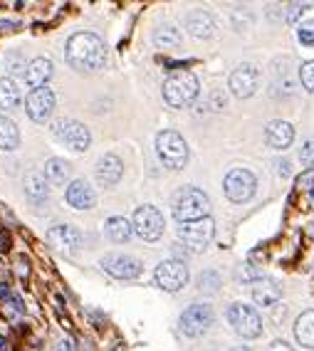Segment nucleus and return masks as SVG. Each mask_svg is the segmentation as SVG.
I'll return each instance as SVG.
<instances>
[{
	"instance_id": "2f4dec72",
	"label": "nucleus",
	"mask_w": 314,
	"mask_h": 351,
	"mask_svg": "<svg viewBox=\"0 0 314 351\" xmlns=\"http://www.w3.org/2000/svg\"><path fill=\"white\" fill-rule=\"evenodd\" d=\"M220 285V277L215 275V272H206V275H201V289L203 292H215Z\"/></svg>"
},
{
	"instance_id": "c85d7f7f",
	"label": "nucleus",
	"mask_w": 314,
	"mask_h": 351,
	"mask_svg": "<svg viewBox=\"0 0 314 351\" xmlns=\"http://www.w3.org/2000/svg\"><path fill=\"white\" fill-rule=\"evenodd\" d=\"M300 80H302V87L307 89V92H314V62H304V64H302Z\"/></svg>"
},
{
	"instance_id": "7ed1b4c3",
	"label": "nucleus",
	"mask_w": 314,
	"mask_h": 351,
	"mask_svg": "<svg viewBox=\"0 0 314 351\" xmlns=\"http://www.w3.org/2000/svg\"><path fill=\"white\" fill-rule=\"evenodd\" d=\"M198 97V77L193 72H176L164 84V99L171 107L183 109Z\"/></svg>"
},
{
	"instance_id": "6e6552de",
	"label": "nucleus",
	"mask_w": 314,
	"mask_h": 351,
	"mask_svg": "<svg viewBox=\"0 0 314 351\" xmlns=\"http://www.w3.org/2000/svg\"><path fill=\"white\" fill-rule=\"evenodd\" d=\"M226 195L232 203H245L252 198L255 189H258V178L250 173L247 169H232L226 176Z\"/></svg>"
},
{
	"instance_id": "f3484780",
	"label": "nucleus",
	"mask_w": 314,
	"mask_h": 351,
	"mask_svg": "<svg viewBox=\"0 0 314 351\" xmlns=\"http://www.w3.org/2000/svg\"><path fill=\"white\" fill-rule=\"evenodd\" d=\"M250 292H252V300L258 302L260 307H272V304H277V300L282 297L280 285H277L275 280H265V277H260V280L252 282Z\"/></svg>"
},
{
	"instance_id": "393cba45",
	"label": "nucleus",
	"mask_w": 314,
	"mask_h": 351,
	"mask_svg": "<svg viewBox=\"0 0 314 351\" xmlns=\"http://www.w3.org/2000/svg\"><path fill=\"white\" fill-rule=\"evenodd\" d=\"M132 232L134 226L126 218H121V215H114V218L107 220V235L114 243H126V240L132 238Z\"/></svg>"
},
{
	"instance_id": "aec40b11",
	"label": "nucleus",
	"mask_w": 314,
	"mask_h": 351,
	"mask_svg": "<svg viewBox=\"0 0 314 351\" xmlns=\"http://www.w3.org/2000/svg\"><path fill=\"white\" fill-rule=\"evenodd\" d=\"M121 173H124V166H121L119 156H114V154L101 156L99 163H97V178H99L104 186H114V183L121 178Z\"/></svg>"
},
{
	"instance_id": "dca6fc26",
	"label": "nucleus",
	"mask_w": 314,
	"mask_h": 351,
	"mask_svg": "<svg viewBox=\"0 0 314 351\" xmlns=\"http://www.w3.org/2000/svg\"><path fill=\"white\" fill-rule=\"evenodd\" d=\"M67 203L77 210H92L97 203V195L87 181H72L67 186Z\"/></svg>"
},
{
	"instance_id": "423d86ee",
	"label": "nucleus",
	"mask_w": 314,
	"mask_h": 351,
	"mask_svg": "<svg viewBox=\"0 0 314 351\" xmlns=\"http://www.w3.org/2000/svg\"><path fill=\"white\" fill-rule=\"evenodd\" d=\"M215 235V226L210 218L193 220V223H181L178 226V238L183 240V245L189 247L191 252H201Z\"/></svg>"
},
{
	"instance_id": "bb28decb",
	"label": "nucleus",
	"mask_w": 314,
	"mask_h": 351,
	"mask_svg": "<svg viewBox=\"0 0 314 351\" xmlns=\"http://www.w3.org/2000/svg\"><path fill=\"white\" fill-rule=\"evenodd\" d=\"M25 193L30 195L32 201H45L47 198V193H50V189H47V178H45V173H27L25 178Z\"/></svg>"
},
{
	"instance_id": "6ab92c4d",
	"label": "nucleus",
	"mask_w": 314,
	"mask_h": 351,
	"mask_svg": "<svg viewBox=\"0 0 314 351\" xmlns=\"http://www.w3.org/2000/svg\"><path fill=\"white\" fill-rule=\"evenodd\" d=\"M50 77H52V60H47V57H35V60L27 64V72H25L27 87L43 89Z\"/></svg>"
},
{
	"instance_id": "4be33fe9",
	"label": "nucleus",
	"mask_w": 314,
	"mask_h": 351,
	"mask_svg": "<svg viewBox=\"0 0 314 351\" xmlns=\"http://www.w3.org/2000/svg\"><path fill=\"white\" fill-rule=\"evenodd\" d=\"M295 337L302 346L314 349V309L302 312L295 322Z\"/></svg>"
},
{
	"instance_id": "473e14b6",
	"label": "nucleus",
	"mask_w": 314,
	"mask_h": 351,
	"mask_svg": "<svg viewBox=\"0 0 314 351\" xmlns=\"http://www.w3.org/2000/svg\"><path fill=\"white\" fill-rule=\"evenodd\" d=\"M302 13H304V5L295 3V5H289V8H287V15H285V18H287V23H295V20L300 18Z\"/></svg>"
},
{
	"instance_id": "412c9836",
	"label": "nucleus",
	"mask_w": 314,
	"mask_h": 351,
	"mask_svg": "<svg viewBox=\"0 0 314 351\" xmlns=\"http://www.w3.org/2000/svg\"><path fill=\"white\" fill-rule=\"evenodd\" d=\"M186 27H189V32L193 38L206 40L215 32V20L208 13H203V10H195V13H191L189 18H186Z\"/></svg>"
},
{
	"instance_id": "f03ea898",
	"label": "nucleus",
	"mask_w": 314,
	"mask_h": 351,
	"mask_svg": "<svg viewBox=\"0 0 314 351\" xmlns=\"http://www.w3.org/2000/svg\"><path fill=\"white\" fill-rule=\"evenodd\" d=\"M171 210L178 223H193V220L208 218L210 210V201L201 189H181L171 198Z\"/></svg>"
},
{
	"instance_id": "ddd939ff",
	"label": "nucleus",
	"mask_w": 314,
	"mask_h": 351,
	"mask_svg": "<svg viewBox=\"0 0 314 351\" xmlns=\"http://www.w3.org/2000/svg\"><path fill=\"white\" fill-rule=\"evenodd\" d=\"M25 109H27V114H30L32 121L45 124V121L52 117V112H55V95H52V89H47V87L32 89L30 97H27V101H25Z\"/></svg>"
},
{
	"instance_id": "72a5a7b5",
	"label": "nucleus",
	"mask_w": 314,
	"mask_h": 351,
	"mask_svg": "<svg viewBox=\"0 0 314 351\" xmlns=\"http://www.w3.org/2000/svg\"><path fill=\"white\" fill-rule=\"evenodd\" d=\"M270 351H295V349H292L287 341H275V344L270 346Z\"/></svg>"
},
{
	"instance_id": "a878e982",
	"label": "nucleus",
	"mask_w": 314,
	"mask_h": 351,
	"mask_svg": "<svg viewBox=\"0 0 314 351\" xmlns=\"http://www.w3.org/2000/svg\"><path fill=\"white\" fill-rule=\"evenodd\" d=\"M45 178L52 186H62L69 178V163L62 161V158H50V161L45 163Z\"/></svg>"
},
{
	"instance_id": "9b49d317",
	"label": "nucleus",
	"mask_w": 314,
	"mask_h": 351,
	"mask_svg": "<svg viewBox=\"0 0 314 351\" xmlns=\"http://www.w3.org/2000/svg\"><path fill=\"white\" fill-rule=\"evenodd\" d=\"M213 324V309L208 304H191L181 314V332L186 337H203Z\"/></svg>"
},
{
	"instance_id": "f257e3e1",
	"label": "nucleus",
	"mask_w": 314,
	"mask_h": 351,
	"mask_svg": "<svg viewBox=\"0 0 314 351\" xmlns=\"http://www.w3.org/2000/svg\"><path fill=\"white\" fill-rule=\"evenodd\" d=\"M67 62L77 69H87V72L104 67L107 62L104 43L92 32H77L67 43Z\"/></svg>"
},
{
	"instance_id": "a211bd4d",
	"label": "nucleus",
	"mask_w": 314,
	"mask_h": 351,
	"mask_svg": "<svg viewBox=\"0 0 314 351\" xmlns=\"http://www.w3.org/2000/svg\"><path fill=\"white\" fill-rule=\"evenodd\" d=\"M265 138H267V144H270L272 149L282 151L295 141V129H292V124H287V121H280V119L270 121V124H267V132H265Z\"/></svg>"
},
{
	"instance_id": "0eeeda50",
	"label": "nucleus",
	"mask_w": 314,
	"mask_h": 351,
	"mask_svg": "<svg viewBox=\"0 0 314 351\" xmlns=\"http://www.w3.org/2000/svg\"><path fill=\"white\" fill-rule=\"evenodd\" d=\"M228 322L232 324V329L240 334L243 339H255L263 334V319L247 304H230L228 309Z\"/></svg>"
},
{
	"instance_id": "f8f14e48",
	"label": "nucleus",
	"mask_w": 314,
	"mask_h": 351,
	"mask_svg": "<svg viewBox=\"0 0 314 351\" xmlns=\"http://www.w3.org/2000/svg\"><path fill=\"white\" fill-rule=\"evenodd\" d=\"M101 270L109 272L117 280H134L141 275V263L132 255H104L101 257Z\"/></svg>"
},
{
	"instance_id": "cd10ccee",
	"label": "nucleus",
	"mask_w": 314,
	"mask_h": 351,
	"mask_svg": "<svg viewBox=\"0 0 314 351\" xmlns=\"http://www.w3.org/2000/svg\"><path fill=\"white\" fill-rule=\"evenodd\" d=\"M154 43H156V47H161V50H171V47H178V43H181V35H178L176 27H158L156 32H154Z\"/></svg>"
},
{
	"instance_id": "4468645a",
	"label": "nucleus",
	"mask_w": 314,
	"mask_h": 351,
	"mask_svg": "<svg viewBox=\"0 0 314 351\" xmlns=\"http://www.w3.org/2000/svg\"><path fill=\"white\" fill-rule=\"evenodd\" d=\"M47 243L62 255H75L80 250V245H82V235L72 226H55L47 230Z\"/></svg>"
},
{
	"instance_id": "20e7f679",
	"label": "nucleus",
	"mask_w": 314,
	"mask_h": 351,
	"mask_svg": "<svg viewBox=\"0 0 314 351\" xmlns=\"http://www.w3.org/2000/svg\"><path fill=\"white\" fill-rule=\"evenodd\" d=\"M156 154L169 169H183L189 161V146L183 136L173 129H166L156 136Z\"/></svg>"
},
{
	"instance_id": "f704fd0d",
	"label": "nucleus",
	"mask_w": 314,
	"mask_h": 351,
	"mask_svg": "<svg viewBox=\"0 0 314 351\" xmlns=\"http://www.w3.org/2000/svg\"><path fill=\"white\" fill-rule=\"evenodd\" d=\"M72 341H69V339H64V341H60V351H72Z\"/></svg>"
},
{
	"instance_id": "1a4fd4ad",
	"label": "nucleus",
	"mask_w": 314,
	"mask_h": 351,
	"mask_svg": "<svg viewBox=\"0 0 314 351\" xmlns=\"http://www.w3.org/2000/svg\"><path fill=\"white\" fill-rule=\"evenodd\" d=\"M134 232H136L141 240H149V243H154V240H158L161 235H164V215L158 213L154 206H144L138 208L136 213H134Z\"/></svg>"
},
{
	"instance_id": "c9c22d12",
	"label": "nucleus",
	"mask_w": 314,
	"mask_h": 351,
	"mask_svg": "<svg viewBox=\"0 0 314 351\" xmlns=\"http://www.w3.org/2000/svg\"><path fill=\"white\" fill-rule=\"evenodd\" d=\"M235 351H250V349H235Z\"/></svg>"
},
{
	"instance_id": "c756f323",
	"label": "nucleus",
	"mask_w": 314,
	"mask_h": 351,
	"mask_svg": "<svg viewBox=\"0 0 314 351\" xmlns=\"http://www.w3.org/2000/svg\"><path fill=\"white\" fill-rule=\"evenodd\" d=\"M297 38H300L302 45H307V47H314V20L312 23H304V25L297 30Z\"/></svg>"
},
{
	"instance_id": "b1692460",
	"label": "nucleus",
	"mask_w": 314,
	"mask_h": 351,
	"mask_svg": "<svg viewBox=\"0 0 314 351\" xmlns=\"http://www.w3.org/2000/svg\"><path fill=\"white\" fill-rule=\"evenodd\" d=\"M20 144V132L13 119L0 117V151H13Z\"/></svg>"
},
{
	"instance_id": "9d476101",
	"label": "nucleus",
	"mask_w": 314,
	"mask_h": 351,
	"mask_svg": "<svg viewBox=\"0 0 314 351\" xmlns=\"http://www.w3.org/2000/svg\"><path fill=\"white\" fill-rule=\"evenodd\" d=\"M154 280L166 292H178V289H183L186 282H189V267L181 260H166V263H161L156 267Z\"/></svg>"
},
{
	"instance_id": "39448f33",
	"label": "nucleus",
	"mask_w": 314,
	"mask_h": 351,
	"mask_svg": "<svg viewBox=\"0 0 314 351\" xmlns=\"http://www.w3.org/2000/svg\"><path fill=\"white\" fill-rule=\"evenodd\" d=\"M52 134H55L57 141H62L64 146H69V149L77 151V154L87 151L89 141H92V134H89L87 126L75 119H60L52 126Z\"/></svg>"
},
{
	"instance_id": "2eb2a0df",
	"label": "nucleus",
	"mask_w": 314,
	"mask_h": 351,
	"mask_svg": "<svg viewBox=\"0 0 314 351\" xmlns=\"http://www.w3.org/2000/svg\"><path fill=\"white\" fill-rule=\"evenodd\" d=\"M258 80H260V75L252 64H240L230 75V92L238 97V99H247V97L255 95Z\"/></svg>"
},
{
	"instance_id": "5701e85b",
	"label": "nucleus",
	"mask_w": 314,
	"mask_h": 351,
	"mask_svg": "<svg viewBox=\"0 0 314 351\" xmlns=\"http://www.w3.org/2000/svg\"><path fill=\"white\" fill-rule=\"evenodd\" d=\"M18 101H20L18 82H15L13 77H3V80H0V109L10 112V109L18 107Z\"/></svg>"
},
{
	"instance_id": "7c9ffc66",
	"label": "nucleus",
	"mask_w": 314,
	"mask_h": 351,
	"mask_svg": "<svg viewBox=\"0 0 314 351\" xmlns=\"http://www.w3.org/2000/svg\"><path fill=\"white\" fill-rule=\"evenodd\" d=\"M300 158H302V163H304L307 169H314V138H309L307 144L302 146Z\"/></svg>"
}]
</instances>
